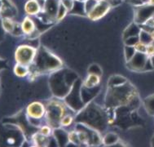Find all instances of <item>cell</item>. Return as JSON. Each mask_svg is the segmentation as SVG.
<instances>
[{
    "label": "cell",
    "instance_id": "obj_1",
    "mask_svg": "<svg viewBox=\"0 0 154 147\" xmlns=\"http://www.w3.org/2000/svg\"><path fill=\"white\" fill-rule=\"evenodd\" d=\"M35 50L29 46H20L16 52V60L19 64L27 65L33 61Z\"/></svg>",
    "mask_w": 154,
    "mask_h": 147
},
{
    "label": "cell",
    "instance_id": "obj_2",
    "mask_svg": "<svg viewBox=\"0 0 154 147\" xmlns=\"http://www.w3.org/2000/svg\"><path fill=\"white\" fill-rule=\"evenodd\" d=\"M110 8L109 3L106 0H99L91 11L87 13L90 19L98 20L104 17Z\"/></svg>",
    "mask_w": 154,
    "mask_h": 147
},
{
    "label": "cell",
    "instance_id": "obj_3",
    "mask_svg": "<svg viewBox=\"0 0 154 147\" xmlns=\"http://www.w3.org/2000/svg\"><path fill=\"white\" fill-rule=\"evenodd\" d=\"M149 58V57L146 55V53L136 52L134 57L130 60V63L132 65V68L134 70H143L145 68Z\"/></svg>",
    "mask_w": 154,
    "mask_h": 147
},
{
    "label": "cell",
    "instance_id": "obj_4",
    "mask_svg": "<svg viewBox=\"0 0 154 147\" xmlns=\"http://www.w3.org/2000/svg\"><path fill=\"white\" fill-rule=\"evenodd\" d=\"M27 113L32 118L39 119L45 113L44 106L39 102H34L28 106Z\"/></svg>",
    "mask_w": 154,
    "mask_h": 147
},
{
    "label": "cell",
    "instance_id": "obj_5",
    "mask_svg": "<svg viewBox=\"0 0 154 147\" xmlns=\"http://www.w3.org/2000/svg\"><path fill=\"white\" fill-rule=\"evenodd\" d=\"M39 3L36 0H29L25 5V12L29 15H36L40 11Z\"/></svg>",
    "mask_w": 154,
    "mask_h": 147
},
{
    "label": "cell",
    "instance_id": "obj_6",
    "mask_svg": "<svg viewBox=\"0 0 154 147\" xmlns=\"http://www.w3.org/2000/svg\"><path fill=\"white\" fill-rule=\"evenodd\" d=\"M23 32L26 34H30L35 30V26L33 20L29 17H25L21 26Z\"/></svg>",
    "mask_w": 154,
    "mask_h": 147
},
{
    "label": "cell",
    "instance_id": "obj_7",
    "mask_svg": "<svg viewBox=\"0 0 154 147\" xmlns=\"http://www.w3.org/2000/svg\"><path fill=\"white\" fill-rule=\"evenodd\" d=\"M100 83V77L96 74H90L87 77V80L85 81V86L87 88H92L95 85L99 84Z\"/></svg>",
    "mask_w": 154,
    "mask_h": 147
},
{
    "label": "cell",
    "instance_id": "obj_8",
    "mask_svg": "<svg viewBox=\"0 0 154 147\" xmlns=\"http://www.w3.org/2000/svg\"><path fill=\"white\" fill-rule=\"evenodd\" d=\"M15 74L19 77H24L28 74V69L26 65L18 63L15 67Z\"/></svg>",
    "mask_w": 154,
    "mask_h": 147
},
{
    "label": "cell",
    "instance_id": "obj_9",
    "mask_svg": "<svg viewBox=\"0 0 154 147\" xmlns=\"http://www.w3.org/2000/svg\"><path fill=\"white\" fill-rule=\"evenodd\" d=\"M68 11H69V10L60 2L59 7H58V9H57V12H56V18H57V20H62L65 17V15H66Z\"/></svg>",
    "mask_w": 154,
    "mask_h": 147
},
{
    "label": "cell",
    "instance_id": "obj_10",
    "mask_svg": "<svg viewBox=\"0 0 154 147\" xmlns=\"http://www.w3.org/2000/svg\"><path fill=\"white\" fill-rule=\"evenodd\" d=\"M3 26L7 31L11 32L14 30V22L12 21L11 19L6 17L3 20Z\"/></svg>",
    "mask_w": 154,
    "mask_h": 147
},
{
    "label": "cell",
    "instance_id": "obj_11",
    "mask_svg": "<svg viewBox=\"0 0 154 147\" xmlns=\"http://www.w3.org/2000/svg\"><path fill=\"white\" fill-rule=\"evenodd\" d=\"M147 45L142 41L139 40L134 45V48L137 52H141V53H146V49H147Z\"/></svg>",
    "mask_w": 154,
    "mask_h": 147
},
{
    "label": "cell",
    "instance_id": "obj_12",
    "mask_svg": "<svg viewBox=\"0 0 154 147\" xmlns=\"http://www.w3.org/2000/svg\"><path fill=\"white\" fill-rule=\"evenodd\" d=\"M73 122V118L70 115H65L63 116L61 119V121H60V124H61L63 126H69L72 124Z\"/></svg>",
    "mask_w": 154,
    "mask_h": 147
},
{
    "label": "cell",
    "instance_id": "obj_13",
    "mask_svg": "<svg viewBox=\"0 0 154 147\" xmlns=\"http://www.w3.org/2000/svg\"><path fill=\"white\" fill-rule=\"evenodd\" d=\"M60 3L65 6L69 11L73 8V0H60Z\"/></svg>",
    "mask_w": 154,
    "mask_h": 147
},
{
    "label": "cell",
    "instance_id": "obj_14",
    "mask_svg": "<svg viewBox=\"0 0 154 147\" xmlns=\"http://www.w3.org/2000/svg\"><path fill=\"white\" fill-rule=\"evenodd\" d=\"M69 139L70 142H73V143H77V142H80V141H79L78 133H75V132H72V133H69Z\"/></svg>",
    "mask_w": 154,
    "mask_h": 147
},
{
    "label": "cell",
    "instance_id": "obj_15",
    "mask_svg": "<svg viewBox=\"0 0 154 147\" xmlns=\"http://www.w3.org/2000/svg\"><path fill=\"white\" fill-rule=\"evenodd\" d=\"M78 135H79V138L80 142H88V135L85 132H79L78 133Z\"/></svg>",
    "mask_w": 154,
    "mask_h": 147
},
{
    "label": "cell",
    "instance_id": "obj_16",
    "mask_svg": "<svg viewBox=\"0 0 154 147\" xmlns=\"http://www.w3.org/2000/svg\"><path fill=\"white\" fill-rule=\"evenodd\" d=\"M51 127H48V126H43V127L41 128V130H40V133L45 136H49L51 134Z\"/></svg>",
    "mask_w": 154,
    "mask_h": 147
},
{
    "label": "cell",
    "instance_id": "obj_17",
    "mask_svg": "<svg viewBox=\"0 0 154 147\" xmlns=\"http://www.w3.org/2000/svg\"><path fill=\"white\" fill-rule=\"evenodd\" d=\"M149 59H150L151 64H152V68H154V56L149 57Z\"/></svg>",
    "mask_w": 154,
    "mask_h": 147
},
{
    "label": "cell",
    "instance_id": "obj_18",
    "mask_svg": "<svg viewBox=\"0 0 154 147\" xmlns=\"http://www.w3.org/2000/svg\"><path fill=\"white\" fill-rule=\"evenodd\" d=\"M148 4L150 6H154V0H148Z\"/></svg>",
    "mask_w": 154,
    "mask_h": 147
},
{
    "label": "cell",
    "instance_id": "obj_19",
    "mask_svg": "<svg viewBox=\"0 0 154 147\" xmlns=\"http://www.w3.org/2000/svg\"><path fill=\"white\" fill-rule=\"evenodd\" d=\"M43 1H46V0H43Z\"/></svg>",
    "mask_w": 154,
    "mask_h": 147
}]
</instances>
